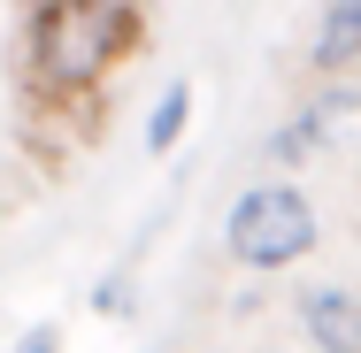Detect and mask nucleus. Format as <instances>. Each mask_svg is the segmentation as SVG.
Wrapping results in <instances>:
<instances>
[{"label":"nucleus","instance_id":"nucleus-6","mask_svg":"<svg viewBox=\"0 0 361 353\" xmlns=\"http://www.w3.org/2000/svg\"><path fill=\"white\" fill-rule=\"evenodd\" d=\"M23 353H62V346H54V330H31V338H23Z\"/></svg>","mask_w":361,"mask_h":353},{"label":"nucleus","instance_id":"nucleus-2","mask_svg":"<svg viewBox=\"0 0 361 353\" xmlns=\"http://www.w3.org/2000/svg\"><path fill=\"white\" fill-rule=\"evenodd\" d=\"M231 261H246V269H285L300 261L307 246H315V208L285 192V185H262V192H246L238 208H231Z\"/></svg>","mask_w":361,"mask_h":353},{"label":"nucleus","instance_id":"nucleus-3","mask_svg":"<svg viewBox=\"0 0 361 353\" xmlns=\"http://www.w3.org/2000/svg\"><path fill=\"white\" fill-rule=\"evenodd\" d=\"M300 315H307V338L323 353H361V299L354 292H307Z\"/></svg>","mask_w":361,"mask_h":353},{"label":"nucleus","instance_id":"nucleus-4","mask_svg":"<svg viewBox=\"0 0 361 353\" xmlns=\"http://www.w3.org/2000/svg\"><path fill=\"white\" fill-rule=\"evenodd\" d=\"M346 62H361V0H331L315 31V70H346Z\"/></svg>","mask_w":361,"mask_h":353},{"label":"nucleus","instance_id":"nucleus-1","mask_svg":"<svg viewBox=\"0 0 361 353\" xmlns=\"http://www.w3.org/2000/svg\"><path fill=\"white\" fill-rule=\"evenodd\" d=\"M131 47V8L123 0H39L31 16V70L54 92H77Z\"/></svg>","mask_w":361,"mask_h":353},{"label":"nucleus","instance_id":"nucleus-5","mask_svg":"<svg viewBox=\"0 0 361 353\" xmlns=\"http://www.w3.org/2000/svg\"><path fill=\"white\" fill-rule=\"evenodd\" d=\"M185 116H192V85H169V92H161V108H154V123H146V146H154V154H169L177 131H185Z\"/></svg>","mask_w":361,"mask_h":353}]
</instances>
